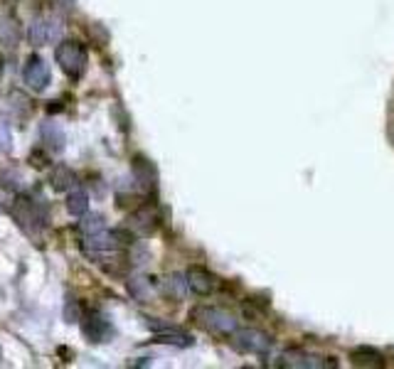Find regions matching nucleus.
<instances>
[{"instance_id": "obj_1", "label": "nucleus", "mask_w": 394, "mask_h": 369, "mask_svg": "<svg viewBox=\"0 0 394 369\" xmlns=\"http://www.w3.org/2000/svg\"><path fill=\"white\" fill-rule=\"evenodd\" d=\"M55 60L60 65V69L72 81H76L86 72V47L76 40H60V45L55 50Z\"/></svg>"}, {"instance_id": "obj_2", "label": "nucleus", "mask_w": 394, "mask_h": 369, "mask_svg": "<svg viewBox=\"0 0 394 369\" xmlns=\"http://www.w3.org/2000/svg\"><path fill=\"white\" fill-rule=\"evenodd\" d=\"M192 320L197 325H203L205 330H210V333L222 335V337H232L239 328L237 318L232 313L222 308H210V305H200V308L192 310Z\"/></svg>"}, {"instance_id": "obj_3", "label": "nucleus", "mask_w": 394, "mask_h": 369, "mask_svg": "<svg viewBox=\"0 0 394 369\" xmlns=\"http://www.w3.org/2000/svg\"><path fill=\"white\" fill-rule=\"evenodd\" d=\"M128 239H131V236L123 234V232L102 229V232H96V234L86 236V239L81 241V249L94 256V259H107V256H114L116 251H121L123 246L128 244Z\"/></svg>"}, {"instance_id": "obj_4", "label": "nucleus", "mask_w": 394, "mask_h": 369, "mask_svg": "<svg viewBox=\"0 0 394 369\" xmlns=\"http://www.w3.org/2000/svg\"><path fill=\"white\" fill-rule=\"evenodd\" d=\"M232 347L242 354H266L271 349V337L257 328H237L232 335Z\"/></svg>"}, {"instance_id": "obj_5", "label": "nucleus", "mask_w": 394, "mask_h": 369, "mask_svg": "<svg viewBox=\"0 0 394 369\" xmlns=\"http://www.w3.org/2000/svg\"><path fill=\"white\" fill-rule=\"evenodd\" d=\"M22 81H25L27 89L35 91V94H42V91L50 86V81H52L50 67H47V62L42 60L40 55H30L25 60V67H22Z\"/></svg>"}, {"instance_id": "obj_6", "label": "nucleus", "mask_w": 394, "mask_h": 369, "mask_svg": "<svg viewBox=\"0 0 394 369\" xmlns=\"http://www.w3.org/2000/svg\"><path fill=\"white\" fill-rule=\"evenodd\" d=\"M60 35H62V20L55 15L35 18L30 30H27V37H30V42L35 47H45V45H50V42H57Z\"/></svg>"}, {"instance_id": "obj_7", "label": "nucleus", "mask_w": 394, "mask_h": 369, "mask_svg": "<svg viewBox=\"0 0 394 369\" xmlns=\"http://www.w3.org/2000/svg\"><path fill=\"white\" fill-rule=\"evenodd\" d=\"M281 367H291V369H333L338 367V362L330 357H318V354H308L301 352V349H288L281 354Z\"/></svg>"}, {"instance_id": "obj_8", "label": "nucleus", "mask_w": 394, "mask_h": 369, "mask_svg": "<svg viewBox=\"0 0 394 369\" xmlns=\"http://www.w3.org/2000/svg\"><path fill=\"white\" fill-rule=\"evenodd\" d=\"M81 335H84L89 342L94 344H102V342H109V337L114 335L111 325H109L107 318H102V315H84L81 318Z\"/></svg>"}, {"instance_id": "obj_9", "label": "nucleus", "mask_w": 394, "mask_h": 369, "mask_svg": "<svg viewBox=\"0 0 394 369\" xmlns=\"http://www.w3.org/2000/svg\"><path fill=\"white\" fill-rule=\"evenodd\" d=\"M158 224H161V215H158V210L153 205L138 207V210L128 217V227L141 236L153 234V232L158 229Z\"/></svg>"}, {"instance_id": "obj_10", "label": "nucleus", "mask_w": 394, "mask_h": 369, "mask_svg": "<svg viewBox=\"0 0 394 369\" xmlns=\"http://www.w3.org/2000/svg\"><path fill=\"white\" fill-rule=\"evenodd\" d=\"M185 281H187V288L195 295H210L217 288V279L208 269H203V266H190L185 274Z\"/></svg>"}, {"instance_id": "obj_11", "label": "nucleus", "mask_w": 394, "mask_h": 369, "mask_svg": "<svg viewBox=\"0 0 394 369\" xmlns=\"http://www.w3.org/2000/svg\"><path fill=\"white\" fill-rule=\"evenodd\" d=\"M76 182H79V177H76V173L69 168V165H57V168L50 173V187L55 192H69V190H74Z\"/></svg>"}, {"instance_id": "obj_12", "label": "nucleus", "mask_w": 394, "mask_h": 369, "mask_svg": "<svg viewBox=\"0 0 394 369\" xmlns=\"http://www.w3.org/2000/svg\"><path fill=\"white\" fill-rule=\"evenodd\" d=\"M153 342L172 344V347H192V344H195V340H192V335H187V333H182V330L172 328V325H168V328L158 330Z\"/></svg>"}, {"instance_id": "obj_13", "label": "nucleus", "mask_w": 394, "mask_h": 369, "mask_svg": "<svg viewBox=\"0 0 394 369\" xmlns=\"http://www.w3.org/2000/svg\"><path fill=\"white\" fill-rule=\"evenodd\" d=\"M40 135H42V145L52 153H60L64 150V133L57 123H42L40 126Z\"/></svg>"}, {"instance_id": "obj_14", "label": "nucleus", "mask_w": 394, "mask_h": 369, "mask_svg": "<svg viewBox=\"0 0 394 369\" xmlns=\"http://www.w3.org/2000/svg\"><path fill=\"white\" fill-rule=\"evenodd\" d=\"M355 367H367V369H379L384 367V357L372 347H358L353 354H350Z\"/></svg>"}, {"instance_id": "obj_15", "label": "nucleus", "mask_w": 394, "mask_h": 369, "mask_svg": "<svg viewBox=\"0 0 394 369\" xmlns=\"http://www.w3.org/2000/svg\"><path fill=\"white\" fill-rule=\"evenodd\" d=\"M126 288L131 293V298L138 300V303H148L156 295V286H153L151 279H131Z\"/></svg>"}, {"instance_id": "obj_16", "label": "nucleus", "mask_w": 394, "mask_h": 369, "mask_svg": "<svg viewBox=\"0 0 394 369\" xmlns=\"http://www.w3.org/2000/svg\"><path fill=\"white\" fill-rule=\"evenodd\" d=\"M67 212L74 217H81L89 212V195L84 190H69L67 192Z\"/></svg>"}, {"instance_id": "obj_17", "label": "nucleus", "mask_w": 394, "mask_h": 369, "mask_svg": "<svg viewBox=\"0 0 394 369\" xmlns=\"http://www.w3.org/2000/svg\"><path fill=\"white\" fill-rule=\"evenodd\" d=\"M0 42L8 47H15L20 42V25L13 18H3L0 20Z\"/></svg>"}, {"instance_id": "obj_18", "label": "nucleus", "mask_w": 394, "mask_h": 369, "mask_svg": "<svg viewBox=\"0 0 394 369\" xmlns=\"http://www.w3.org/2000/svg\"><path fill=\"white\" fill-rule=\"evenodd\" d=\"M133 170H136L138 180H141V187H153V184H156V168H153L148 160L136 158V163H133Z\"/></svg>"}, {"instance_id": "obj_19", "label": "nucleus", "mask_w": 394, "mask_h": 369, "mask_svg": "<svg viewBox=\"0 0 394 369\" xmlns=\"http://www.w3.org/2000/svg\"><path fill=\"white\" fill-rule=\"evenodd\" d=\"M79 229L84 232L86 236L89 234H96V232H102V229H107V220H104L102 215H81V222H79Z\"/></svg>"}, {"instance_id": "obj_20", "label": "nucleus", "mask_w": 394, "mask_h": 369, "mask_svg": "<svg viewBox=\"0 0 394 369\" xmlns=\"http://www.w3.org/2000/svg\"><path fill=\"white\" fill-rule=\"evenodd\" d=\"M185 286H187V281L182 279V276H170V279L161 286V290L165 295H170V298H182V295H185Z\"/></svg>"}, {"instance_id": "obj_21", "label": "nucleus", "mask_w": 394, "mask_h": 369, "mask_svg": "<svg viewBox=\"0 0 394 369\" xmlns=\"http://www.w3.org/2000/svg\"><path fill=\"white\" fill-rule=\"evenodd\" d=\"M0 150H6V153H11L13 150L11 130H8V126H3V123H0Z\"/></svg>"}, {"instance_id": "obj_22", "label": "nucleus", "mask_w": 394, "mask_h": 369, "mask_svg": "<svg viewBox=\"0 0 394 369\" xmlns=\"http://www.w3.org/2000/svg\"><path fill=\"white\" fill-rule=\"evenodd\" d=\"M64 320L67 323H76V320H81V313H79V305L74 303V300H69L64 308Z\"/></svg>"}, {"instance_id": "obj_23", "label": "nucleus", "mask_w": 394, "mask_h": 369, "mask_svg": "<svg viewBox=\"0 0 394 369\" xmlns=\"http://www.w3.org/2000/svg\"><path fill=\"white\" fill-rule=\"evenodd\" d=\"M0 74H3V60H0Z\"/></svg>"}]
</instances>
